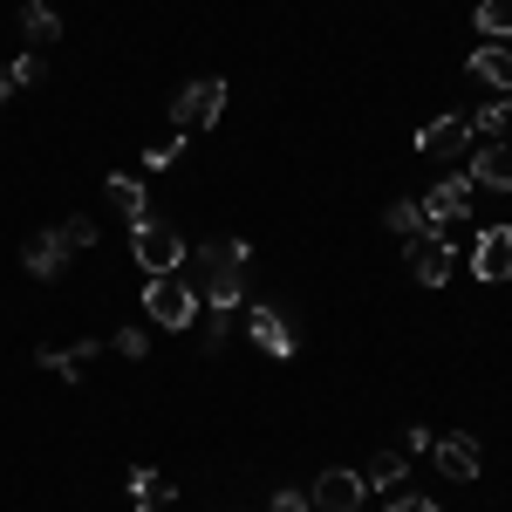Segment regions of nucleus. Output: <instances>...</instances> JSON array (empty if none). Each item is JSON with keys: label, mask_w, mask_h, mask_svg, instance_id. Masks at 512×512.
Instances as JSON below:
<instances>
[{"label": "nucleus", "mask_w": 512, "mask_h": 512, "mask_svg": "<svg viewBox=\"0 0 512 512\" xmlns=\"http://www.w3.org/2000/svg\"><path fill=\"white\" fill-rule=\"evenodd\" d=\"M62 246H69V253H82V246H96V219H62Z\"/></svg>", "instance_id": "nucleus-23"}, {"label": "nucleus", "mask_w": 512, "mask_h": 512, "mask_svg": "<svg viewBox=\"0 0 512 512\" xmlns=\"http://www.w3.org/2000/svg\"><path fill=\"white\" fill-rule=\"evenodd\" d=\"M144 349H151L144 328H123V335H117V355H130V362H144Z\"/></svg>", "instance_id": "nucleus-25"}, {"label": "nucleus", "mask_w": 512, "mask_h": 512, "mask_svg": "<svg viewBox=\"0 0 512 512\" xmlns=\"http://www.w3.org/2000/svg\"><path fill=\"white\" fill-rule=\"evenodd\" d=\"M219 110H226V76H198V82H185V89L171 96V123H178V137L212 130Z\"/></svg>", "instance_id": "nucleus-3"}, {"label": "nucleus", "mask_w": 512, "mask_h": 512, "mask_svg": "<svg viewBox=\"0 0 512 512\" xmlns=\"http://www.w3.org/2000/svg\"><path fill=\"white\" fill-rule=\"evenodd\" d=\"M7 76H14V89H21V82H41V55H35V48H28V55H21V62L7 69Z\"/></svg>", "instance_id": "nucleus-26"}, {"label": "nucleus", "mask_w": 512, "mask_h": 512, "mask_svg": "<svg viewBox=\"0 0 512 512\" xmlns=\"http://www.w3.org/2000/svg\"><path fill=\"white\" fill-rule=\"evenodd\" d=\"M274 512H315V506H308L301 492H274Z\"/></svg>", "instance_id": "nucleus-28"}, {"label": "nucleus", "mask_w": 512, "mask_h": 512, "mask_svg": "<svg viewBox=\"0 0 512 512\" xmlns=\"http://www.w3.org/2000/svg\"><path fill=\"white\" fill-rule=\"evenodd\" d=\"M171 499H178V492H171V478H158L151 465H137V472H130V506H137V512H164Z\"/></svg>", "instance_id": "nucleus-17"}, {"label": "nucleus", "mask_w": 512, "mask_h": 512, "mask_svg": "<svg viewBox=\"0 0 512 512\" xmlns=\"http://www.w3.org/2000/svg\"><path fill=\"white\" fill-rule=\"evenodd\" d=\"M465 178H472V185H492V192H512V144L506 137H499V144H478Z\"/></svg>", "instance_id": "nucleus-11"}, {"label": "nucleus", "mask_w": 512, "mask_h": 512, "mask_svg": "<svg viewBox=\"0 0 512 512\" xmlns=\"http://www.w3.org/2000/svg\"><path fill=\"white\" fill-rule=\"evenodd\" d=\"M130 253H137L144 274H178V267H185V239L171 233L164 219H137V226H130Z\"/></svg>", "instance_id": "nucleus-4"}, {"label": "nucleus", "mask_w": 512, "mask_h": 512, "mask_svg": "<svg viewBox=\"0 0 512 512\" xmlns=\"http://www.w3.org/2000/svg\"><path fill=\"white\" fill-rule=\"evenodd\" d=\"M383 219H390V233H403V239L431 233V219H424V205H417V198H396V205L383 212Z\"/></svg>", "instance_id": "nucleus-21"}, {"label": "nucleus", "mask_w": 512, "mask_h": 512, "mask_svg": "<svg viewBox=\"0 0 512 512\" xmlns=\"http://www.w3.org/2000/svg\"><path fill=\"white\" fill-rule=\"evenodd\" d=\"M89 355H103V342H76V349H41L35 362H41V369H55L62 383H76V376H82V362H89Z\"/></svg>", "instance_id": "nucleus-19"}, {"label": "nucleus", "mask_w": 512, "mask_h": 512, "mask_svg": "<svg viewBox=\"0 0 512 512\" xmlns=\"http://www.w3.org/2000/svg\"><path fill=\"white\" fill-rule=\"evenodd\" d=\"M506 123H512V103H506V96H485L472 117H465V130L485 137V144H499V137H506Z\"/></svg>", "instance_id": "nucleus-18"}, {"label": "nucleus", "mask_w": 512, "mask_h": 512, "mask_svg": "<svg viewBox=\"0 0 512 512\" xmlns=\"http://www.w3.org/2000/svg\"><path fill=\"white\" fill-rule=\"evenodd\" d=\"M403 472H410V451L390 444V451H376V458L362 465V485H369V492H390V485H403Z\"/></svg>", "instance_id": "nucleus-16"}, {"label": "nucleus", "mask_w": 512, "mask_h": 512, "mask_svg": "<svg viewBox=\"0 0 512 512\" xmlns=\"http://www.w3.org/2000/svg\"><path fill=\"white\" fill-rule=\"evenodd\" d=\"M478 35H492V41H506L512 35V0H478Z\"/></svg>", "instance_id": "nucleus-22"}, {"label": "nucleus", "mask_w": 512, "mask_h": 512, "mask_svg": "<svg viewBox=\"0 0 512 512\" xmlns=\"http://www.w3.org/2000/svg\"><path fill=\"white\" fill-rule=\"evenodd\" d=\"M362 499H369V485H362V472H349V465H328V472L315 478V492H308L315 512H355Z\"/></svg>", "instance_id": "nucleus-6"}, {"label": "nucleus", "mask_w": 512, "mask_h": 512, "mask_svg": "<svg viewBox=\"0 0 512 512\" xmlns=\"http://www.w3.org/2000/svg\"><path fill=\"white\" fill-rule=\"evenodd\" d=\"M144 321H151V328H192L198 321V287L185 274H151V287H144Z\"/></svg>", "instance_id": "nucleus-2"}, {"label": "nucleus", "mask_w": 512, "mask_h": 512, "mask_svg": "<svg viewBox=\"0 0 512 512\" xmlns=\"http://www.w3.org/2000/svg\"><path fill=\"white\" fill-rule=\"evenodd\" d=\"M178 151H185L178 137H164V144H151V151H144V171H164V164H178Z\"/></svg>", "instance_id": "nucleus-24"}, {"label": "nucleus", "mask_w": 512, "mask_h": 512, "mask_svg": "<svg viewBox=\"0 0 512 512\" xmlns=\"http://www.w3.org/2000/svg\"><path fill=\"white\" fill-rule=\"evenodd\" d=\"M472 192H478L472 178H465V171H451V178H437L417 205H424V219H431V226H458V219L472 212Z\"/></svg>", "instance_id": "nucleus-5"}, {"label": "nucleus", "mask_w": 512, "mask_h": 512, "mask_svg": "<svg viewBox=\"0 0 512 512\" xmlns=\"http://www.w3.org/2000/svg\"><path fill=\"white\" fill-rule=\"evenodd\" d=\"M417 151H424L431 164H458L465 151H472V130H465V117H437V123L417 130Z\"/></svg>", "instance_id": "nucleus-7"}, {"label": "nucleus", "mask_w": 512, "mask_h": 512, "mask_svg": "<svg viewBox=\"0 0 512 512\" xmlns=\"http://www.w3.org/2000/svg\"><path fill=\"white\" fill-rule=\"evenodd\" d=\"M21 260H28L35 280H62L69 274V246H62V233H35L28 246H21Z\"/></svg>", "instance_id": "nucleus-12"}, {"label": "nucleus", "mask_w": 512, "mask_h": 512, "mask_svg": "<svg viewBox=\"0 0 512 512\" xmlns=\"http://www.w3.org/2000/svg\"><path fill=\"white\" fill-rule=\"evenodd\" d=\"M383 512H437V499H390Z\"/></svg>", "instance_id": "nucleus-29"}, {"label": "nucleus", "mask_w": 512, "mask_h": 512, "mask_svg": "<svg viewBox=\"0 0 512 512\" xmlns=\"http://www.w3.org/2000/svg\"><path fill=\"white\" fill-rule=\"evenodd\" d=\"M465 69L499 96V89H512V48H499V41H492V48H472V62H465Z\"/></svg>", "instance_id": "nucleus-15"}, {"label": "nucleus", "mask_w": 512, "mask_h": 512, "mask_svg": "<svg viewBox=\"0 0 512 512\" xmlns=\"http://www.w3.org/2000/svg\"><path fill=\"white\" fill-rule=\"evenodd\" d=\"M410 274L424 280V287H444V280H451V246H444V233L410 239Z\"/></svg>", "instance_id": "nucleus-10"}, {"label": "nucleus", "mask_w": 512, "mask_h": 512, "mask_svg": "<svg viewBox=\"0 0 512 512\" xmlns=\"http://www.w3.org/2000/svg\"><path fill=\"white\" fill-rule=\"evenodd\" d=\"M431 458H437V472H444V478L472 485V478H478V437L472 431H444V437H431Z\"/></svg>", "instance_id": "nucleus-8"}, {"label": "nucleus", "mask_w": 512, "mask_h": 512, "mask_svg": "<svg viewBox=\"0 0 512 512\" xmlns=\"http://www.w3.org/2000/svg\"><path fill=\"white\" fill-rule=\"evenodd\" d=\"M7 96H14V76H7V69H0V103H7Z\"/></svg>", "instance_id": "nucleus-30"}, {"label": "nucleus", "mask_w": 512, "mask_h": 512, "mask_svg": "<svg viewBox=\"0 0 512 512\" xmlns=\"http://www.w3.org/2000/svg\"><path fill=\"white\" fill-rule=\"evenodd\" d=\"M198 260H205V308L233 315V308H239V280H246V260H253V246H246V239H205V246H198Z\"/></svg>", "instance_id": "nucleus-1"}, {"label": "nucleus", "mask_w": 512, "mask_h": 512, "mask_svg": "<svg viewBox=\"0 0 512 512\" xmlns=\"http://www.w3.org/2000/svg\"><path fill=\"white\" fill-rule=\"evenodd\" d=\"M472 274L492 287V280H512V226H485L472 246Z\"/></svg>", "instance_id": "nucleus-9"}, {"label": "nucleus", "mask_w": 512, "mask_h": 512, "mask_svg": "<svg viewBox=\"0 0 512 512\" xmlns=\"http://www.w3.org/2000/svg\"><path fill=\"white\" fill-rule=\"evenodd\" d=\"M219 342H226V315H219V308H205V349H219Z\"/></svg>", "instance_id": "nucleus-27"}, {"label": "nucleus", "mask_w": 512, "mask_h": 512, "mask_svg": "<svg viewBox=\"0 0 512 512\" xmlns=\"http://www.w3.org/2000/svg\"><path fill=\"white\" fill-rule=\"evenodd\" d=\"M246 328H253V342L274 355V362H287V355H294V328H287V315H280V308H253V315H246Z\"/></svg>", "instance_id": "nucleus-13"}, {"label": "nucleus", "mask_w": 512, "mask_h": 512, "mask_svg": "<svg viewBox=\"0 0 512 512\" xmlns=\"http://www.w3.org/2000/svg\"><path fill=\"white\" fill-rule=\"evenodd\" d=\"M103 192H110V212H123L130 226H137V219H151V212H144V185H137V178L110 171V185H103Z\"/></svg>", "instance_id": "nucleus-20"}, {"label": "nucleus", "mask_w": 512, "mask_h": 512, "mask_svg": "<svg viewBox=\"0 0 512 512\" xmlns=\"http://www.w3.org/2000/svg\"><path fill=\"white\" fill-rule=\"evenodd\" d=\"M21 35H28L35 55H48V48L62 41V21H55V7H48V0H28V7H21Z\"/></svg>", "instance_id": "nucleus-14"}]
</instances>
